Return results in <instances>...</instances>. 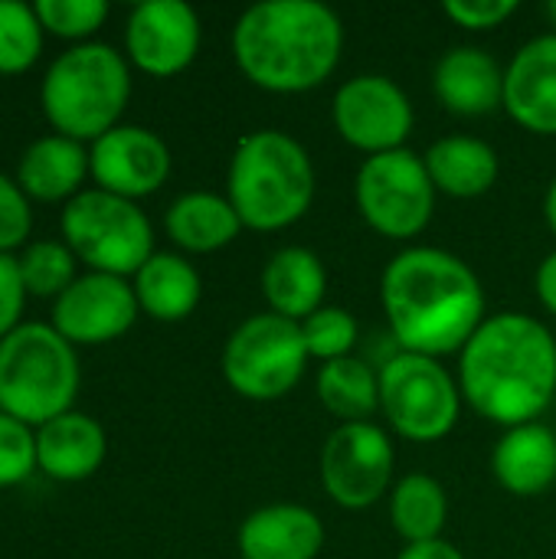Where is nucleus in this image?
Segmentation results:
<instances>
[{
    "instance_id": "f257e3e1",
    "label": "nucleus",
    "mask_w": 556,
    "mask_h": 559,
    "mask_svg": "<svg viewBox=\"0 0 556 559\" xmlns=\"http://www.w3.org/2000/svg\"><path fill=\"white\" fill-rule=\"evenodd\" d=\"M380 298L400 347L433 360L465 350L485 324L478 275L446 249L419 246L390 259Z\"/></svg>"
},
{
    "instance_id": "f03ea898",
    "label": "nucleus",
    "mask_w": 556,
    "mask_h": 559,
    "mask_svg": "<svg viewBox=\"0 0 556 559\" xmlns=\"http://www.w3.org/2000/svg\"><path fill=\"white\" fill-rule=\"evenodd\" d=\"M459 390L478 416L498 426L534 423L556 393L551 331L518 311L488 318L462 350Z\"/></svg>"
},
{
    "instance_id": "7ed1b4c3",
    "label": "nucleus",
    "mask_w": 556,
    "mask_h": 559,
    "mask_svg": "<svg viewBox=\"0 0 556 559\" xmlns=\"http://www.w3.org/2000/svg\"><path fill=\"white\" fill-rule=\"evenodd\" d=\"M341 49L344 26L318 0L256 3L233 29V56L242 75L275 95H298L328 82Z\"/></svg>"
},
{
    "instance_id": "20e7f679",
    "label": "nucleus",
    "mask_w": 556,
    "mask_h": 559,
    "mask_svg": "<svg viewBox=\"0 0 556 559\" xmlns=\"http://www.w3.org/2000/svg\"><path fill=\"white\" fill-rule=\"evenodd\" d=\"M315 190V164L285 131H252L239 141L229 164V203L242 226L285 229L311 210Z\"/></svg>"
},
{
    "instance_id": "39448f33",
    "label": "nucleus",
    "mask_w": 556,
    "mask_h": 559,
    "mask_svg": "<svg viewBox=\"0 0 556 559\" xmlns=\"http://www.w3.org/2000/svg\"><path fill=\"white\" fill-rule=\"evenodd\" d=\"M128 95V62L108 43L72 46L43 79V111L56 131L72 141H98L118 128Z\"/></svg>"
},
{
    "instance_id": "423d86ee",
    "label": "nucleus",
    "mask_w": 556,
    "mask_h": 559,
    "mask_svg": "<svg viewBox=\"0 0 556 559\" xmlns=\"http://www.w3.org/2000/svg\"><path fill=\"white\" fill-rule=\"evenodd\" d=\"M79 360L72 344L49 324H20L0 341V413L46 426L72 409Z\"/></svg>"
},
{
    "instance_id": "0eeeda50",
    "label": "nucleus",
    "mask_w": 556,
    "mask_h": 559,
    "mask_svg": "<svg viewBox=\"0 0 556 559\" xmlns=\"http://www.w3.org/2000/svg\"><path fill=\"white\" fill-rule=\"evenodd\" d=\"M62 236L72 255L105 275H138L141 265L154 255V233L147 216L134 200L82 190L62 210Z\"/></svg>"
},
{
    "instance_id": "6e6552de",
    "label": "nucleus",
    "mask_w": 556,
    "mask_h": 559,
    "mask_svg": "<svg viewBox=\"0 0 556 559\" xmlns=\"http://www.w3.org/2000/svg\"><path fill=\"white\" fill-rule=\"evenodd\" d=\"M308 357L311 354L298 321L282 314H256L229 334L223 350V377L239 396L269 403L298 386Z\"/></svg>"
},
{
    "instance_id": "1a4fd4ad",
    "label": "nucleus",
    "mask_w": 556,
    "mask_h": 559,
    "mask_svg": "<svg viewBox=\"0 0 556 559\" xmlns=\"http://www.w3.org/2000/svg\"><path fill=\"white\" fill-rule=\"evenodd\" d=\"M462 390L449 370L423 354H397L380 367V409L413 442H439L459 423Z\"/></svg>"
},
{
    "instance_id": "9d476101",
    "label": "nucleus",
    "mask_w": 556,
    "mask_h": 559,
    "mask_svg": "<svg viewBox=\"0 0 556 559\" xmlns=\"http://www.w3.org/2000/svg\"><path fill=\"white\" fill-rule=\"evenodd\" d=\"M357 210L387 239L419 236L436 210V187L426 160L400 147L390 154L367 157L357 170Z\"/></svg>"
},
{
    "instance_id": "9b49d317",
    "label": "nucleus",
    "mask_w": 556,
    "mask_h": 559,
    "mask_svg": "<svg viewBox=\"0 0 556 559\" xmlns=\"http://www.w3.org/2000/svg\"><path fill=\"white\" fill-rule=\"evenodd\" d=\"M321 481L334 504L364 511L393 481V445L374 423H341L321 452Z\"/></svg>"
},
{
    "instance_id": "f8f14e48",
    "label": "nucleus",
    "mask_w": 556,
    "mask_h": 559,
    "mask_svg": "<svg viewBox=\"0 0 556 559\" xmlns=\"http://www.w3.org/2000/svg\"><path fill=\"white\" fill-rule=\"evenodd\" d=\"M338 134L370 157L400 151L413 131V105L387 75H354L334 95Z\"/></svg>"
},
{
    "instance_id": "ddd939ff",
    "label": "nucleus",
    "mask_w": 556,
    "mask_h": 559,
    "mask_svg": "<svg viewBox=\"0 0 556 559\" xmlns=\"http://www.w3.org/2000/svg\"><path fill=\"white\" fill-rule=\"evenodd\" d=\"M138 311L134 285L118 275L88 272L56 298L52 328L69 344H108L134 324Z\"/></svg>"
},
{
    "instance_id": "4468645a",
    "label": "nucleus",
    "mask_w": 556,
    "mask_h": 559,
    "mask_svg": "<svg viewBox=\"0 0 556 559\" xmlns=\"http://www.w3.org/2000/svg\"><path fill=\"white\" fill-rule=\"evenodd\" d=\"M125 46L147 75H177L197 59L200 20L184 0H144L128 16Z\"/></svg>"
},
{
    "instance_id": "2eb2a0df",
    "label": "nucleus",
    "mask_w": 556,
    "mask_h": 559,
    "mask_svg": "<svg viewBox=\"0 0 556 559\" xmlns=\"http://www.w3.org/2000/svg\"><path fill=\"white\" fill-rule=\"evenodd\" d=\"M88 174L95 177L98 190L138 200L154 193L170 174V151L167 144L138 124H118L92 144Z\"/></svg>"
},
{
    "instance_id": "dca6fc26",
    "label": "nucleus",
    "mask_w": 556,
    "mask_h": 559,
    "mask_svg": "<svg viewBox=\"0 0 556 559\" xmlns=\"http://www.w3.org/2000/svg\"><path fill=\"white\" fill-rule=\"evenodd\" d=\"M505 108L521 128L556 134V33L537 36L514 52L505 69Z\"/></svg>"
},
{
    "instance_id": "f3484780",
    "label": "nucleus",
    "mask_w": 556,
    "mask_h": 559,
    "mask_svg": "<svg viewBox=\"0 0 556 559\" xmlns=\"http://www.w3.org/2000/svg\"><path fill=\"white\" fill-rule=\"evenodd\" d=\"M324 547V527L301 504H269L239 527L242 559H315Z\"/></svg>"
},
{
    "instance_id": "a211bd4d",
    "label": "nucleus",
    "mask_w": 556,
    "mask_h": 559,
    "mask_svg": "<svg viewBox=\"0 0 556 559\" xmlns=\"http://www.w3.org/2000/svg\"><path fill=\"white\" fill-rule=\"evenodd\" d=\"M433 88L449 111L465 118H482L505 105V72L492 52L475 46L446 52L436 66Z\"/></svg>"
},
{
    "instance_id": "6ab92c4d",
    "label": "nucleus",
    "mask_w": 556,
    "mask_h": 559,
    "mask_svg": "<svg viewBox=\"0 0 556 559\" xmlns=\"http://www.w3.org/2000/svg\"><path fill=\"white\" fill-rule=\"evenodd\" d=\"M105 429L85 413H62L36 432V468L56 481H85L105 462Z\"/></svg>"
},
{
    "instance_id": "aec40b11",
    "label": "nucleus",
    "mask_w": 556,
    "mask_h": 559,
    "mask_svg": "<svg viewBox=\"0 0 556 559\" xmlns=\"http://www.w3.org/2000/svg\"><path fill=\"white\" fill-rule=\"evenodd\" d=\"M492 472L498 485L518 498L544 495L556 481V436L541 423L508 429L495 445Z\"/></svg>"
},
{
    "instance_id": "412c9836",
    "label": "nucleus",
    "mask_w": 556,
    "mask_h": 559,
    "mask_svg": "<svg viewBox=\"0 0 556 559\" xmlns=\"http://www.w3.org/2000/svg\"><path fill=\"white\" fill-rule=\"evenodd\" d=\"M328 275L321 259L311 249L288 246L279 249L262 272V295L272 308V314H282L288 321H305L311 318L321 301H324Z\"/></svg>"
},
{
    "instance_id": "4be33fe9",
    "label": "nucleus",
    "mask_w": 556,
    "mask_h": 559,
    "mask_svg": "<svg viewBox=\"0 0 556 559\" xmlns=\"http://www.w3.org/2000/svg\"><path fill=\"white\" fill-rule=\"evenodd\" d=\"M88 174V154L82 141L66 134H46L33 141L16 167V183L36 200H66L75 197L79 183Z\"/></svg>"
},
{
    "instance_id": "5701e85b",
    "label": "nucleus",
    "mask_w": 556,
    "mask_h": 559,
    "mask_svg": "<svg viewBox=\"0 0 556 559\" xmlns=\"http://www.w3.org/2000/svg\"><path fill=\"white\" fill-rule=\"evenodd\" d=\"M426 170L436 190L456 200H475L488 193L498 180V154L478 138H442L426 151Z\"/></svg>"
},
{
    "instance_id": "b1692460",
    "label": "nucleus",
    "mask_w": 556,
    "mask_h": 559,
    "mask_svg": "<svg viewBox=\"0 0 556 559\" xmlns=\"http://www.w3.org/2000/svg\"><path fill=\"white\" fill-rule=\"evenodd\" d=\"M134 298L154 321H184L200 305V275L187 259L154 252L134 275Z\"/></svg>"
},
{
    "instance_id": "393cba45",
    "label": "nucleus",
    "mask_w": 556,
    "mask_h": 559,
    "mask_svg": "<svg viewBox=\"0 0 556 559\" xmlns=\"http://www.w3.org/2000/svg\"><path fill=\"white\" fill-rule=\"evenodd\" d=\"M239 229L242 219L233 210L229 197L197 190V193H184L167 210V233L187 252H216L229 246L239 236Z\"/></svg>"
},
{
    "instance_id": "a878e982",
    "label": "nucleus",
    "mask_w": 556,
    "mask_h": 559,
    "mask_svg": "<svg viewBox=\"0 0 556 559\" xmlns=\"http://www.w3.org/2000/svg\"><path fill=\"white\" fill-rule=\"evenodd\" d=\"M390 518H393V531L406 544H433L442 540L439 534L449 518V498L436 478L406 475L400 478L390 498Z\"/></svg>"
},
{
    "instance_id": "bb28decb",
    "label": "nucleus",
    "mask_w": 556,
    "mask_h": 559,
    "mask_svg": "<svg viewBox=\"0 0 556 559\" xmlns=\"http://www.w3.org/2000/svg\"><path fill=\"white\" fill-rule=\"evenodd\" d=\"M318 400L344 423H367L380 406V373L357 357L331 360L318 373Z\"/></svg>"
},
{
    "instance_id": "cd10ccee",
    "label": "nucleus",
    "mask_w": 556,
    "mask_h": 559,
    "mask_svg": "<svg viewBox=\"0 0 556 559\" xmlns=\"http://www.w3.org/2000/svg\"><path fill=\"white\" fill-rule=\"evenodd\" d=\"M43 49V23L29 3L0 0V72H23Z\"/></svg>"
},
{
    "instance_id": "c85d7f7f",
    "label": "nucleus",
    "mask_w": 556,
    "mask_h": 559,
    "mask_svg": "<svg viewBox=\"0 0 556 559\" xmlns=\"http://www.w3.org/2000/svg\"><path fill=\"white\" fill-rule=\"evenodd\" d=\"M16 262H20L26 295H56L59 298L75 282V255L66 242H56V239L26 246V252Z\"/></svg>"
},
{
    "instance_id": "c756f323",
    "label": "nucleus",
    "mask_w": 556,
    "mask_h": 559,
    "mask_svg": "<svg viewBox=\"0 0 556 559\" xmlns=\"http://www.w3.org/2000/svg\"><path fill=\"white\" fill-rule=\"evenodd\" d=\"M301 334H305L308 354L331 364V360L351 357L357 344V321L344 308H318L311 318L301 321Z\"/></svg>"
},
{
    "instance_id": "7c9ffc66",
    "label": "nucleus",
    "mask_w": 556,
    "mask_h": 559,
    "mask_svg": "<svg viewBox=\"0 0 556 559\" xmlns=\"http://www.w3.org/2000/svg\"><path fill=\"white\" fill-rule=\"evenodd\" d=\"M33 10H36L43 29L66 36V39H82V36L95 33L108 16L105 0H36Z\"/></svg>"
},
{
    "instance_id": "2f4dec72",
    "label": "nucleus",
    "mask_w": 556,
    "mask_h": 559,
    "mask_svg": "<svg viewBox=\"0 0 556 559\" xmlns=\"http://www.w3.org/2000/svg\"><path fill=\"white\" fill-rule=\"evenodd\" d=\"M36 468V436L26 423L0 413V488L20 485Z\"/></svg>"
},
{
    "instance_id": "473e14b6",
    "label": "nucleus",
    "mask_w": 556,
    "mask_h": 559,
    "mask_svg": "<svg viewBox=\"0 0 556 559\" xmlns=\"http://www.w3.org/2000/svg\"><path fill=\"white\" fill-rule=\"evenodd\" d=\"M29 226H33V216H29L26 193L20 190L16 180L0 174V252H10L13 246H20L29 236Z\"/></svg>"
},
{
    "instance_id": "72a5a7b5",
    "label": "nucleus",
    "mask_w": 556,
    "mask_h": 559,
    "mask_svg": "<svg viewBox=\"0 0 556 559\" xmlns=\"http://www.w3.org/2000/svg\"><path fill=\"white\" fill-rule=\"evenodd\" d=\"M442 10L465 29H495L518 13V0H446Z\"/></svg>"
},
{
    "instance_id": "f704fd0d",
    "label": "nucleus",
    "mask_w": 556,
    "mask_h": 559,
    "mask_svg": "<svg viewBox=\"0 0 556 559\" xmlns=\"http://www.w3.org/2000/svg\"><path fill=\"white\" fill-rule=\"evenodd\" d=\"M26 301V285L20 275V262L10 252H0V341L16 331L20 311Z\"/></svg>"
},
{
    "instance_id": "c9c22d12",
    "label": "nucleus",
    "mask_w": 556,
    "mask_h": 559,
    "mask_svg": "<svg viewBox=\"0 0 556 559\" xmlns=\"http://www.w3.org/2000/svg\"><path fill=\"white\" fill-rule=\"evenodd\" d=\"M537 295H541L544 308L556 314V252H551L537 269Z\"/></svg>"
},
{
    "instance_id": "e433bc0d",
    "label": "nucleus",
    "mask_w": 556,
    "mask_h": 559,
    "mask_svg": "<svg viewBox=\"0 0 556 559\" xmlns=\"http://www.w3.org/2000/svg\"><path fill=\"white\" fill-rule=\"evenodd\" d=\"M397 559H465L452 544L433 540V544H410Z\"/></svg>"
},
{
    "instance_id": "4c0bfd02",
    "label": "nucleus",
    "mask_w": 556,
    "mask_h": 559,
    "mask_svg": "<svg viewBox=\"0 0 556 559\" xmlns=\"http://www.w3.org/2000/svg\"><path fill=\"white\" fill-rule=\"evenodd\" d=\"M544 213H547V223H551V229L556 233V180H554V187L547 190V203H544Z\"/></svg>"
},
{
    "instance_id": "58836bf2",
    "label": "nucleus",
    "mask_w": 556,
    "mask_h": 559,
    "mask_svg": "<svg viewBox=\"0 0 556 559\" xmlns=\"http://www.w3.org/2000/svg\"><path fill=\"white\" fill-rule=\"evenodd\" d=\"M547 13H551V20L556 23V0H554V3H547Z\"/></svg>"
}]
</instances>
